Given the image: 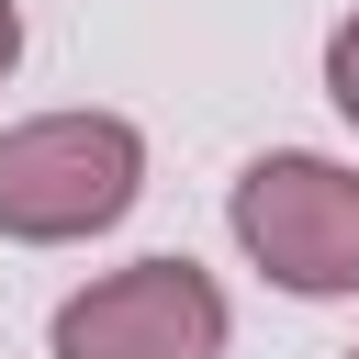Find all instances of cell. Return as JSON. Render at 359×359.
<instances>
[{
	"mask_svg": "<svg viewBox=\"0 0 359 359\" xmlns=\"http://www.w3.org/2000/svg\"><path fill=\"white\" fill-rule=\"evenodd\" d=\"M56 359H224V292L191 258H135L56 303Z\"/></svg>",
	"mask_w": 359,
	"mask_h": 359,
	"instance_id": "3",
	"label": "cell"
},
{
	"mask_svg": "<svg viewBox=\"0 0 359 359\" xmlns=\"http://www.w3.org/2000/svg\"><path fill=\"white\" fill-rule=\"evenodd\" d=\"M348 359H359V348H348Z\"/></svg>",
	"mask_w": 359,
	"mask_h": 359,
	"instance_id": "6",
	"label": "cell"
},
{
	"mask_svg": "<svg viewBox=\"0 0 359 359\" xmlns=\"http://www.w3.org/2000/svg\"><path fill=\"white\" fill-rule=\"evenodd\" d=\"M146 191V135L123 112H34L0 135V236L11 247H67L123 224Z\"/></svg>",
	"mask_w": 359,
	"mask_h": 359,
	"instance_id": "1",
	"label": "cell"
},
{
	"mask_svg": "<svg viewBox=\"0 0 359 359\" xmlns=\"http://www.w3.org/2000/svg\"><path fill=\"white\" fill-rule=\"evenodd\" d=\"M325 101H337V112L359 123V11H348V22L325 34Z\"/></svg>",
	"mask_w": 359,
	"mask_h": 359,
	"instance_id": "4",
	"label": "cell"
},
{
	"mask_svg": "<svg viewBox=\"0 0 359 359\" xmlns=\"http://www.w3.org/2000/svg\"><path fill=\"white\" fill-rule=\"evenodd\" d=\"M224 224H236V247H247L280 292H303V303L359 292V168L303 157V146H269V157L236 168Z\"/></svg>",
	"mask_w": 359,
	"mask_h": 359,
	"instance_id": "2",
	"label": "cell"
},
{
	"mask_svg": "<svg viewBox=\"0 0 359 359\" xmlns=\"http://www.w3.org/2000/svg\"><path fill=\"white\" fill-rule=\"evenodd\" d=\"M11 56H22V11L0 0V79H11Z\"/></svg>",
	"mask_w": 359,
	"mask_h": 359,
	"instance_id": "5",
	"label": "cell"
}]
</instances>
